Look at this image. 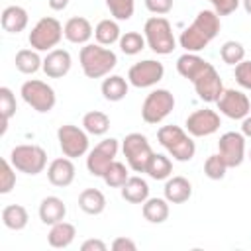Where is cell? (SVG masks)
<instances>
[{
    "label": "cell",
    "mask_w": 251,
    "mask_h": 251,
    "mask_svg": "<svg viewBox=\"0 0 251 251\" xmlns=\"http://www.w3.org/2000/svg\"><path fill=\"white\" fill-rule=\"evenodd\" d=\"M222 22L214 10H200L194 22L180 33V47L188 53H198L210 45V41L220 33Z\"/></svg>",
    "instance_id": "cell-1"
},
{
    "label": "cell",
    "mask_w": 251,
    "mask_h": 251,
    "mask_svg": "<svg viewBox=\"0 0 251 251\" xmlns=\"http://www.w3.org/2000/svg\"><path fill=\"white\" fill-rule=\"evenodd\" d=\"M78 61H80V69H82L84 76H88V78L108 76L110 71L118 65L116 53L100 43H86L80 49Z\"/></svg>",
    "instance_id": "cell-2"
},
{
    "label": "cell",
    "mask_w": 251,
    "mask_h": 251,
    "mask_svg": "<svg viewBox=\"0 0 251 251\" xmlns=\"http://www.w3.org/2000/svg\"><path fill=\"white\" fill-rule=\"evenodd\" d=\"M157 139L159 143L169 151V155L175 161L186 163L194 157L196 153V145L190 137V133H186L182 127L178 126H163L157 131Z\"/></svg>",
    "instance_id": "cell-3"
},
{
    "label": "cell",
    "mask_w": 251,
    "mask_h": 251,
    "mask_svg": "<svg viewBox=\"0 0 251 251\" xmlns=\"http://www.w3.org/2000/svg\"><path fill=\"white\" fill-rule=\"evenodd\" d=\"M143 35H145L147 47L157 55H169L176 47L173 27H171L169 20L163 18V16L149 18L143 25Z\"/></svg>",
    "instance_id": "cell-4"
},
{
    "label": "cell",
    "mask_w": 251,
    "mask_h": 251,
    "mask_svg": "<svg viewBox=\"0 0 251 251\" xmlns=\"http://www.w3.org/2000/svg\"><path fill=\"white\" fill-rule=\"evenodd\" d=\"M10 163L16 167V171L35 176L47 167V153L43 147L33 145V143L16 145L10 153Z\"/></svg>",
    "instance_id": "cell-5"
},
{
    "label": "cell",
    "mask_w": 251,
    "mask_h": 251,
    "mask_svg": "<svg viewBox=\"0 0 251 251\" xmlns=\"http://www.w3.org/2000/svg\"><path fill=\"white\" fill-rule=\"evenodd\" d=\"M63 25L57 18L45 16L41 18L29 31L27 41L31 45V49L35 51H51L59 45V41L63 39Z\"/></svg>",
    "instance_id": "cell-6"
},
{
    "label": "cell",
    "mask_w": 251,
    "mask_h": 251,
    "mask_svg": "<svg viewBox=\"0 0 251 251\" xmlns=\"http://www.w3.org/2000/svg\"><path fill=\"white\" fill-rule=\"evenodd\" d=\"M122 151H124L126 161H127L131 171L145 173L147 163L153 157V149H151V145L143 133H137V131L127 133L122 141Z\"/></svg>",
    "instance_id": "cell-7"
},
{
    "label": "cell",
    "mask_w": 251,
    "mask_h": 251,
    "mask_svg": "<svg viewBox=\"0 0 251 251\" xmlns=\"http://www.w3.org/2000/svg\"><path fill=\"white\" fill-rule=\"evenodd\" d=\"M24 102L27 106H31L35 112L39 114H47L53 110L55 102H57V96H55V90L43 82V80H37V78H31V80H25L22 84V90H20Z\"/></svg>",
    "instance_id": "cell-8"
},
{
    "label": "cell",
    "mask_w": 251,
    "mask_h": 251,
    "mask_svg": "<svg viewBox=\"0 0 251 251\" xmlns=\"http://www.w3.org/2000/svg\"><path fill=\"white\" fill-rule=\"evenodd\" d=\"M175 108V96L167 88L151 90L141 104V118L147 124H161Z\"/></svg>",
    "instance_id": "cell-9"
},
{
    "label": "cell",
    "mask_w": 251,
    "mask_h": 251,
    "mask_svg": "<svg viewBox=\"0 0 251 251\" xmlns=\"http://www.w3.org/2000/svg\"><path fill=\"white\" fill-rule=\"evenodd\" d=\"M57 141H59V147H61L63 155L69 157V159L82 157L88 151V133H86V129L84 127L80 129L73 124H65L57 129Z\"/></svg>",
    "instance_id": "cell-10"
},
{
    "label": "cell",
    "mask_w": 251,
    "mask_h": 251,
    "mask_svg": "<svg viewBox=\"0 0 251 251\" xmlns=\"http://www.w3.org/2000/svg\"><path fill=\"white\" fill-rule=\"evenodd\" d=\"M118 149H120V141L116 137H106L102 139L86 157V169L90 175L94 176H102L104 171L108 169V165L112 161H116V155H118Z\"/></svg>",
    "instance_id": "cell-11"
},
{
    "label": "cell",
    "mask_w": 251,
    "mask_h": 251,
    "mask_svg": "<svg viewBox=\"0 0 251 251\" xmlns=\"http://www.w3.org/2000/svg\"><path fill=\"white\" fill-rule=\"evenodd\" d=\"M163 75H165L163 63H159L155 59H145V61H139L129 67L127 80L135 88H149V86H155L163 78Z\"/></svg>",
    "instance_id": "cell-12"
},
{
    "label": "cell",
    "mask_w": 251,
    "mask_h": 251,
    "mask_svg": "<svg viewBox=\"0 0 251 251\" xmlns=\"http://www.w3.org/2000/svg\"><path fill=\"white\" fill-rule=\"evenodd\" d=\"M216 106L224 116H227L231 120H243L251 112V102H249L247 94H243L241 90H235V88H224V92L216 100Z\"/></svg>",
    "instance_id": "cell-13"
},
{
    "label": "cell",
    "mask_w": 251,
    "mask_h": 251,
    "mask_svg": "<svg viewBox=\"0 0 251 251\" xmlns=\"http://www.w3.org/2000/svg\"><path fill=\"white\" fill-rule=\"evenodd\" d=\"M218 155L224 159L227 169L239 167L245 159V135L239 131H226L218 141Z\"/></svg>",
    "instance_id": "cell-14"
},
{
    "label": "cell",
    "mask_w": 251,
    "mask_h": 251,
    "mask_svg": "<svg viewBox=\"0 0 251 251\" xmlns=\"http://www.w3.org/2000/svg\"><path fill=\"white\" fill-rule=\"evenodd\" d=\"M220 114L216 110L210 108H202V110H194L188 118H186V131L192 137H208L212 133H216L220 129Z\"/></svg>",
    "instance_id": "cell-15"
},
{
    "label": "cell",
    "mask_w": 251,
    "mask_h": 251,
    "mask_svg": "<svg viewBox=\"0 0 251 251\" xmlns=\"http://www.w3.org/2000/svg\"><path fill=\"white\" fill-rule=\"evenodd\" d=\"M192 84H194L198 98L204 102H216L220 98V94L224 92V82H222V78H220V75L212 63Z\"/></svg>",
    "instance_id": "cell-16"
},
{
    "label": "cell",
    "mask_w": 251,
    "mask_h": 251,
    "mask_svg": "<svg viewBox=\"0 0 251 251\" xmlns=\"http://www.w3.org/2000/svg\"><path fill=\"white\" fill-rule=\"evenodd\" d=\"M71 65H73V59L67 49H51L47 51L41 69L49 78H61L71 71Z\"/></svg>",
    "instance_id": "cell-17"
},
{
    "label": "cell",
    "mask_w": 251,
    "mask_h": 251,
    "mask_svg": "<svg viewBox=\"0 0 251 251\" xmlns=\"http://www.w3.org/2000/svg\"><path fill=\"white\" fill-rule=\"evenodd\" d=\"M75 165H73V159L69 157H57L49 163L47 167V178L53 186H59V188H65L69 186L73 180H75Z\"/></svg>",
    "instance_id": "cell-18"
},
{
    "label": "cell",
    "mask_w": 251,
    "mask_h": 251,
    "mask_svg": "<svg viewBox=\"0 0 251 251\" xmlns=\"http://www.w3.org/2000/svg\"><path fill=\"white\" fill-rule=\"evenodd\" d=\"M63 33H65V39L71 41V43H76V45H86L88 39L92 37L94 29L90 25V22L82 16H73L65 22L63 25Z\"/></svg>",
    "instance_id": "cell-19"
},
{
    "label": "cell",
    "mask_w": 251,
    "mask_h": 251,
    "mask_svg": "<svg viewBox=\"0 0 251 251\" xmlns=\"http://www.w3.org/2000/svg\"><path fill=\"white\" fill-rule=\"evenodd\" d=\"M208 67H210V63L206 59H202L200 55H196V53H188L186 51L184 55H180L176 59V71H178V75L184 76L190 82H194Z\"/></svg>",
    "instance_id": "cell-20"
},
{
    "label": "cell",
    "mask_w": 251,
    "mask_h": 251,
    "mask_svg": "<svg viewBox=\"0 0 251 251\" xmlns=\"http://www.w3.org/2000/svg\"><path fill=\"white\" fill-rule=\"evenodd\" d=\"M67 216V206L59 196H45L39 204V220L45 226H53L63 222Z\"/></svg>",
    "instance_id": "cell-21"
},
{
    "label": "cell",
    "mask_w": 251,
    "mask_h": 251,
    "mask_svg": "<svg viewBox=\"0 0 251 251\" xmlns=\"http://www.w3.org/2000/svg\"><path fill=\"white\" fill-rule=\"evenodd\" d=\"M2 29L8 31V33H20L27 27V22H29V16L25 12V8L22 6H6L4 12H2Z\"/></svg>",
    "instance_id": "cell-22"
},
{
    "label": "cell",
    "mask_w": 251,
    "mask_h": 251,
    "mask_svg": "<svg viewBox=\"0 0 251 251\" xmlns=\"http://www.w3.org/2000/svg\"><path fill=\"white\" fill-rule=\"evenodd\" d=\"M165 198L171 204H182L192 196V184L184 176H173L165 182Z\"/></svg>",
    "instance_id": "cell-23"
},
{
    "label": "cell",
    "mask_w": 251,
    "mask_h": 251,
    "mask_svg": "<svg viewBox=\"0 0 251 251\" xmlns=\"http://www.w3.org/2000/svg\"><path fill=\"white\" fill-rule=\"evenodd\" d=\"M75 235H76V227L63 220V222L51 226V229L47 233V241L55 249H65L75 241Z\"/></svg>",
    "instance_id": "cell-24"
},
{
    "label": "cell",
    "mask_w": 251,
    "mask_h": 251,
    "mask_svg": "<svg viewBox=\"0 0 251 251\" xmlns=\"http://www.w3.org/2000/svg\"><path fill=\"white\" fill-rule=\"evenodd\" d=\"M122 198L129 204H143L149 198V184L141 176H129L122 186Z\"/></svg>",
    "instance_id": "cell-25"
},
{
    "label": "cell",
    "mask_w": 251,
    "mask_h": 251,
    "mask_svg": "<svg viewBox=\"0 0 251 251\" xmlns=\"http://www.w3.org/2000/svg\"><path fill=\"white\" fill-rule=\"evenodd\" d=\"M78 208L90 216H98L106 208V196L98 188H84L78 194Z\"/></svg>",
    "instance_id": "cell-26"
},
{
    "label": "cell",
    "mask_w": 251,
    "mask_h": 251,
    "mask_svg": "<svg viewBox=\"0 0 251 251\" xmlns=\"http://www.w3.org/2000/svg\"><path fill=\"white\" fill-rule=\"evenodd\" d=\"M169 200L167 198H147L143 202V218L149 224H163L169 218Z\"/></svg>",
    "instance_id": "cell-27"
},
{
    "label": "cell",
    "mask_w": 251,
    "mask_h": 251,
    "mask_svg": "<svg viewBox=\"0 0 251 251\" xmlns=\"http://www.w3.org/2000/svg\"><path fill=\"white\" fill-rule=\"evenodd\" d=\"M127 80L124 78V76H120V75H110L108 78H104L102 80V86H100V90H102V96L106 98V100H110V102H120V100H124L126 98V94H127Z\"/></svg>",
    "instance_id": "cell-28"
},
{
    "label": "cell",
    "mask_w": 251,
    "mask_h": 251,
    "mask_svg": "<svg viewBox=\"0 0 251 251\" xmlns=\"http://www.w3.org/2000/svg\"><path fill=\"white\" fill-rule=\"evenodd\" d=\"M27 222H29V214H27V210L22 204L4 206V210H2V224L8 229L20 231V229H24L27 226Z\"/></svg>",
    "instance_id": "cell-29"
},
{
    "label": "cell",
    "mask_w": 251,
    "mask_h": 251,
    "mask_svg": "<svg viewBox=\"0 0 251 251\" xmlns=\"http://www.w3.org/2000/svg\"><path fill=\"white\" fill-rule=\"evenodd\" d=\"M94 37H96V43L100 45H114L116 41H120L122 37V31H120V25H118V20H100L94 27Z\"/></svg>",
    "instance_id": "cell-30"
},
{
    "label": "cell",
    "mask_w": 251,
    "mask_h": 251,
    "mask_svg": "<svg viewBox=\"0 0 251 251\" xmlns=\"http://www.w3.org/2000/svg\"><path fill=\"white\" fill-rule=\"evenodd\" d=\"M16 69L24 75H33L43 67V59L39 57V51L35 49H20L16 53Z\"/></svg>",
    "instance_id": "cell-31"
},
{
    "label": "cell",
    "mask_w": 251,
    "mask_h": 251,
    "mask_svg": "<svg viewBox=\"0 0 251 251\" xmlns=\"http://www.w3.org/2000/svg\"><path fill=\"white\" fill-rule=\"evenodd\" d=\"M82 127L90 135H104L110 129V118L100 110H90L82 116Z\"/></svg>",
    "instance_id": "cell-32"
},
{
    "label": "cell",
    "mask_w": 251,
    "mask_h": 251,
    "mask_svg": "<svg viewBox=\"0 0 251 251\" xmlns=\"http://www.w3.org/2000/svg\"><path fill=\"white\" fill-rule=\"evenodd\" d=\"M145 173H147L153 180H165V178H169L171 173H173V163H171V159H169L167 155H163V153H153V157H151L149 163H147Z\"/></svg>",
    "instance_id": "cell-33"
},
{
    "label": "cell",
    "mask_w": 251,
    "mask_h": 251,
    "mask_svg": "<svg viewBox=\"0 0 251 251\" xmlns=\"http://www.w3.org/2000/svg\"><path fill=\"white\" fill-rule=\"evenodd\" d=\"M0 114H2V127H0V135L6 133L8 129V122L12 120V116L16 114V96L8 86L0 88Z\"/></svg>",
    "instance_id": "cell-34"
},
{
    "label": "cell",
    "mask_w": 251,
    "mask_h": 251,
    "mask_svg": "<svg viewBox=\"0 0 251 251\" xmlns=\"http://www.w3.org/2000/svg\"><path fill=\"white\" fill-rule=\"evenodd\" d=\"M102 178H104V182H106L110 188H122V186L126 184V180L129 178V176H127V167H126L124 163H120V161H112V163L108 165V169L104 171Z\"/></svg>",
    "instance_id": "cell-35"
},
{
    "label": "cell",
    "mask_w": 251,
    "mask_h": 251,
    "mask_svg": "<svg viewBox=\"0 0 251 251\" xmlns=\"http://www.w3.org/2000/svg\"><path fill=\"white\" fill-rule=\"evenodd\" d=\"M120 49L124 55H137L141 53V49H145L147 41H145V35L137 33V31H126L122 37H120Z\"/></svg>",
    "instance_id": "cell-36"
},
{
    "label": "cell",
    "mask_w": 251,
    "mask_h": 251,
    "mask_svg": "<svg viewBox=\"0 0 251 251\" xmlns=\"http://www.w3.org/2000/svg\"><path fill=\"white\" fill-rule=\"evenodd\" d=\"M220 57H222V61L226 63V65H237V63H241L243 59H245V47L239 43V41H233V39H229V41H226L222 47H220Z\"/></svg>",
    "instance_id": "cell-37"
},
{
    "label": "cell",
    "mask_w": 251,
    "mask_h": 251,
    "mask_svg": "<svg viewBox=\"0 0 251 251\" xmlns=\"http://www.w3.org/2000/svg\"><path fill=\"white\" fill-rule=\"evenodd\" d=\"M106 6L112 14L114 20L118 22H126L133 16L135 10V0H106Z\"/></svg>",
    "instance_id": "cell-38"
},
{
    "label": "cell",
    "mask_w": 251,
    "mask_h": 251,
    "mask_svg": "<svg viewBox=\"0 0 251 251\" xmlns=\"http://www.w3.org/2000/svg\"><path fill=\"white\" fill-rule=\"evenodd\" d=\"M226 171H227V165L224 163V159L218 153L210 155L204 163V175L212 180H222L226 176Z\"/></svg>",
    "instance_id": "cell-39"
},
{
    "label": "cell",
    "mask_w": 251,
    "mask_h": 251,
    "mask_svg": "<svg viewBox=\"0 0 251 251\" xmlns=\"http://www.w3.org/2000/svg\"><path fill=\"white\" fill-rule=\"evenodd\" d=\"M16 167L10 163V159H2V171H0V194L12 192L16 186Z\"/></svg>",
    "instance_id": "cell-40"
},
{
    "label": "cell",
    "mask_w": 251,
    "mask_h": 251,
    "mask_svg": "<svg viewBox=\"0 0 251 251\" xmlns=\"http://www.w3.org/2000/svg\"><path fill=\"white\" fill-rule=\"evenodd\" d=\"M235 80L241 88L251 90V61H241L235 65Z\"/></svg>",
    "instance_id": "cell-41"
},
{
    "label": "cell",
    "mask_w": 251,
    "mask_h": 251,
    "mask_svg": "<svg viewBox=\"0 0 251 251\" xmlns=\"http://www.w3.org/2000/svg\"><path fill=\"white\" fill-rule=\"evenodd\" d=\"M208 2L214 6V12L218 16H229L237 10L241 0H208Z\"/></svg>",
    "instance_id": "cell-42"
},
{
    "label": "cell",
    "mask_w": 251,
    "mask_h": 251,
    "mask_svg": "<svg viewBox=\"0 0 251 251\" xmlns=\"http://www.w3.org/2000/svg\"><path fill=\"white\" fill-rule=\"evenodd\" d=\"M145 8L157 16H165L173 10V0H145Z\"/></svg>",
    "instance_id": "cell-43"
},
{
    "label": "cell",
    "mask_w": 251,
    "mask_h": 251,
    "mask_svg": "<svg viewBox=\"0 0 251 251\" xmlns=\"http://www.w3.org/2000/svg\"><path fill=\"white\" fill-rule=\"evenodd\" d=\"M112 249H114V251H135L137 245H135V241L129 239V237H116V239L112 241Z\"/></svg>",
    "instance_id": "cell-44"
},
{
    "label": "cell",
    "mask_w": 251,
    "mask_h": 251,
    "mask_svg": "<svg viewBox=\"0 0 251 251\" xmlns=\"http://www.w3.org/2000/svg\"><path fill=\"white\" fill-rule=\"evenodd\" d=\"M82 251H106L108 245L102 241V239H86L82 245H80Z\"/></svg>",
    "instance_id": "cell-45"
},
{
    "label": "cell",
    "mask_w": 251,
    "mask_h": 251,
    "mask_svg": "<svg viewBox=\"0 0 251 251\" xmlns=\"http://www.w3.org/2000/svg\"><path fill=\"white\" fill-rule=\"evenodd\" d=\"M47 2H49V8L55 10V12H61L69 6V0H47Z\"/></svg>",
    "instance_id": "cell-46"
},
{
    "label": "cell",
    "mask_w": 251,
    "mask_h": 251,
    "mask_svg": "<svg viewBox=\"0 0 251 251\" xmlns=\"http://www.w3.org/2000/svg\"><path fill=\"white\" fill-rule=\"evenodd\" d=\"M241 133L245 137H251V116H245L241 120Z\"/></svg>",
    "instance_id": "cell-47"
},
{
    "label": "cell",
    "mask_w": 251,
    "mask_h": 251,
    "mask_svg": "<svg viewBox=\"0 0 251 251\" xmlns=\"http://www.w3.org/2000/svg\"><path fill=\"white\" fill-rule=\"evenodd\" d=\"M241 4H243V8H245V12L251 16V0H241Z\"/></svg>",
    "instance_id": "cell-48"
},
{
    "label": "cell",
    "mask_w": 251,
    "mask_h": 251,
    "mask_svg": "<svg viewBox=\"0 0 251 251\" xmlns=\"http://www.w3.org/2000/svg\"><path fill=\"white\" fill-rule=\"evenodd\" d=\"M249 161H251V151H249Z\"/></svg>",
    "instance_id": "cell-49"
}]
</instances>
